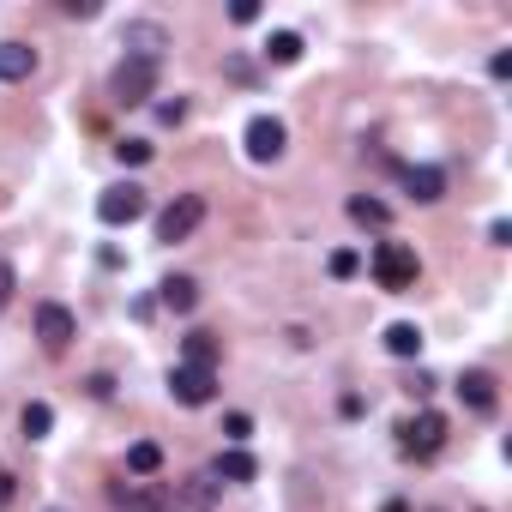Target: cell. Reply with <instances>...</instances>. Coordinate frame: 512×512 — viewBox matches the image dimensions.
I'll use <instances>...</instances> for the list:
<instances>
[{"mask_svg":"<svg viewBox=\"0 0 512 512\" xmlns=\"http://www.w3.org/2000/svg\"><path fill=\"white\" fill-rule=\"evenodd\" d=\"M368 272H374V284H380L386 296H404V290H416V278H422L416 247H410V241H374Z\"/></svg>","mask_w":512,"mask_h":512,"instance_id":"cell-1","label":"cell"},{"mask_svg":"<svg viewBox=\"0 0 512 512\" xmlns=\"http://www.w3.org/2000/svg\"><path fill=\"white\" fill-rule=\"evenodd\" d=\"M145 211H151V199H145L139 181H115V187L97 193V217H103L109 229H127V223H139Z\"/></svg>","mask_w":512,"mask_h":512,"instance_id":"cell-2","label":"cell"},{"mask_svg":"<svg viewBox=\"0 0 512 512\" xmlns=\"http://www.w3.org/2000/svg\"><path fill=\"white\" fill-rule=\"evenodd\" d=\"M157 73H163V61H133V55H127V61L115 67V79H109L115 103H127V109H133V103H151V97H157Z\"/></svg>","mask_w":512,"mask_h":512,"instance_id":"cell-3","label":"cell"},{"mask_svg":"<svg viewBox=\"0 0 512 512\" xmlns=\"http://www.w3.org/2000/svg\"><path fill=\"white\" fill-rule=\"evenodd\" d=\"M205 223V193H181V199H169L163 211H157V241H187L193 229Z\"/></svg>","mask_w":512,"mask_h":512,"instance_id":"cell-4","label":"cell"},{"mask_svg":"<svg viewBox=\"0 0 512 512\" xmlns=\"http://www.w3.org/2000/svg\"><path fill=\"white\" fill-rule=\"evenodd\" d=\"M169 398L187 404V410L211 404V398H217V368H187V362H175V368H169Z\"/></svg>","mask_w":512,"mask_h":512,"instance_id":"cell-5","label":"cell"},{"mask_svg":"<svg viewBox=\"0 0 512 512\" xmlns=\"http://www.w3.org/2000/svg\"><path fill=\"white\" fill-rule=\"evenodd\" d=\"M217 494H223V482L205 470V476H187V482H175V488L163 494V512H211V506H217Z\"/></svg>","mask_w":512,"mask_h":512,"instance_id":"cell-6","label":"cell"},{"mask_svg":"<svg viewBox=\"0 0 512 512\" xmlns=\"http://www.w3.org/2000/svg\"><path fill=\"white\" fill-rule=\"evenodd\" d=\"M284 139H290V133H284V121H278V115H253V121H247V133H241V145H247V157H253V163H278V157H284Z\"/></svg>","mask_w":512,"mask_h":512,"instance_id":"cell-7","label":"cell"},{"mask_svg":"<svg viewBox=\"0 0 512 512\" xmlns=\"http://www.w3.org/2000/svg\"><path fill=\"white\" fill-rule=\"evenodd\" d=\"M398 434H404V452H416V458H434V452L446 446V416H440V410H422V416H410Z\"/></svg>","mask_w":512,"mask_h":512,"instance_id":"cell-8","label":"cell"},{"mask_svg":"<svg viewBox=\"0 0 512 512\" xmlns=\"http://www.w3.org/2000/svg\"><path fill=\"white\" fill-rule=\"evenodd\" d=\"M37 338H43V350H67V344L79 338V320H73V308H61V302H43V308H37Z\"/></svg>","mask_w":512,"mask_h":512,"instance_id":"cell-9","label":"cell"},{"mask_svg":"<svg viewBox=\"0 0 512 512\" xmlns=\"http://www.w3.org/2000/svg\"><path fill=\"white\" fill-rule=\"evenodd\" d=\"M121 49H127L133 61H163V49H169V31H163V25H151V19H133V25L121 31Z\"/></svg>","mask_w":512,"mask_h":512,"instance_id":"cell-10","label":"cell"},{"mask_svg":"<svg viewBox=\"0 0 512 512\" xmlns=\"http://www.w3.org/2000/svg\"><path fill=\"white\" fill-rule=\"evenodd\" d=\"M163 494H169L163 482H139V488H121V482H115V488H109V500H115L121 512H163Z\"/></svg>","mask_w":512,"mask_h":512,"instance_id":"cell-11","label":"cell"},{"mask_svg":"<svg viewBox=\"0 0 512 512\" xmlns=\"http://www.w3.org/2000/svg\"><path fill=\"white\" fill-rule=\"evenodd\" d=\"M458 398H464V404H470L476 416H494V404H500V398H494V374H482V368H470V374L458 380Z\"/></svg>","mask_w":512,"mask_h":512,"instance_id":"cell-12","label":"cell"},{"mask_svg":"<svg viewBox=\"0 0 512 512\" xmlns=\"http://www.w3.org/2000/svg\"><path fill=\"white\" fill-rule=\"evenodd\" d=\"M37 73V49L31 43H0V79H7V85H19V79H31Z\"/></svg>","mask_w":512,"mask_h":512,"instance_id":"cell-13","label":"cell"},{"mask_svg":"<svg viewBox=\"0 0 512 512\" xmlns=\"http://www.w3.org/2000/svg\"><path fill=\"white\" fill-rule=\"evenodd\" d=\"M404 187H410V193H416L422 205H434V199H446V175H440L434 163H410V169H404Z\"/></svg>","mask_w":512,"mask_h":512,"instance_id":"cell-14","label":"cell"},{"mask_svg":"<svg viewBox=\"0 0 512 512\" xmlns=\"http://www.w3.org/2000/svg\"><path fill=\"white\" fill-rule=\"evenodd\" d=\"M211 476H217V482H253V476H260V464H253L247 446H229V452L211 464Z\"/></svg>","mask_w":512,"mask_h":512,"instance_id":"cell-15","label":"cell"},{"mask_svg":"<svg viewBox=\"0 0 512 512\" xmlns=\"http://www.w3.org/2000/svg\"><path fill=\"white\" fill-rule=\"evenodd\" d=\"M157 290H163V308H169V314H193V308H199V284H193V278H163Z\"/></svg>","mask_w":512,"mask_h":512,"instance_id":"cell-16","label":"cell"},{"mask_svg":"<svg viewBox=\"0 0 512 512\" xmlns=\"http://www.w3.org/2000/svg\"><path fill=\"white\" fill-rule=\"evenodd\" d=\"M386 350H392L398 362H410V356H422V332H416L410 320H398V326H386Z\"/></svg>","mask_w":512,"mask_h":512,"instance_id":"cell-17","label":"cell"},{"mask_svg":"<svg viewBox=\"0 0 512 512\" xmlns=\"http://www.w3.org/2000/svg\"><path fill=\"white\" fill-rule=\"evenodd\" d=\"M266 61L296 67V61H302V37H296V31H272V37H266Z\"/></svg>","mask_w":512,"mask_h":512,"instance_id":"cell-18","label":"cell"},{"mask_svg":"<svg viewBox=\"0 0 512 512\" xmlns=\"http://www.w3.org/2000/svg\"><path fill=\"white\" fill-rule=\"evenodd\" d=\"M350 217H356L362 229H386V223H392V205H386V199H362V193H356V199H350Z\"/></svg>","mask_w":512,"mask_h":512,"instance_id":"cell-19","label":"cell"},{"mask_svg":"<svg viewBox=\"0 0 512 512\" xmlns=\"http://www.w3.org/2000/svg\"><path fill=\"white\" fill-rule=\"evenodd\" d=\"M127 470H133V476H157V470H163V446H157V440L127 446Z\"/></svg>","mask_w":512,"mask_h":512,"instance_id":"cell-20","label":"cell"},{"mask_svg":"<svg viewBox=\"0 0 512 512\" xmlns=\"http://www.w3.org/2000/svg\"><path fill=\"white\" fill-rule=\"evenodd\" d=\"M181 362H187V368H211V362H217V344H211V332H187V350H181Z\"/></svg>","mask_w":512,"mask_h":512,"instance_id":"cell-21","label":"cell"},{"mask_svg":"<svg viewBox=\"0 0 512 512\" xmlns=\"http://www.w3.org/2000/svg\"><path fill=\"white\" fill-rule=\"evenodd\" d=\"M49 428H55V410H49V404H25V434H31V440H43Z\"/></svg>","mask_w":512,"mask_h":512,"instance_id":"cell-22","label":"cell"},{"mask_svg":"<svg viewBox=\"0 0 512 512\" xmlns=\"http://www.w3.org/2000/svg\"><path fill=\"white\" fill-rule=\"evenodd\" d=\"M115 157H121L127 169H139V163H151V139H121V145H115Z\"/></svg>","mask_w":512,"mask_h":512,"instance_id":"cell-23","label":"cell"},{"mask_svg":"<svg viewBox=\"0 0 512 512\" xmlns=\"http://www.w3.org/2000/svg\"><path fill=\"white\" fill-rule=\"evenodd\" d=\"M326 266H332V278H356V272H362V253H356V247H338Z\"/></svg>","mask_w":512,"mask_h":512,"instance_id":"cell-24","label":"cell"},{"mask_svg":"<svg viewBox=\"0 0 512 512\" xmlns=\"http://www.w3.org/2000/svg\"><path fill=\"white\" fill-rule=\"evenodd\" d=\"M223 434H229V440L241 446V440L253 434V416H241V410H235V416H223Z\"/></svg>","mask_w":512,"mask_h":512,"instance_id":"cell-25","label":"cell"},{"mask_svg":"<svg viewBox=\"0 0 512 512\" xmlns=\"http://www.w3.org/2000/svg\"><path fill=\"white\" fill-rule=\"evenodd\" d=\"M13 290H19V272L0 260V314H7V302H13Z\"/></svg>","mask_w":512,"mask_h":512,"instance_id":"cell-26","label":"cell"},{"mask_svg":"<svg viewBox=\"0 0 512 512\" xmlns=\"http://www.w3.org/2000/svg\"><path fill=\"white\" fill-rule=\"evenodd\" d=\"M67 19H97V0H61Z\"/></svg>","mask_w":512,"mask_h":512,"instance_id":"cell-27","label":"cell"},{"mask_svg":"<svg viewBox=\"0 0 512 512\" xmlns=\"http://www.w3.org/2000/svg\"><path fill=\"white\" fill-rule=\"evenodd\" d=\"M181 115H187V103H181V97H175V103H157V121H163V127H175Z\"/></svg>","mask_w":512,"mask_h":512,"instance_id":"cell-28","label":"cell"},{"mask_svg":"<svg viewBox=\"0 0 512 512\" xmlns=\"http://www.w3.org/2000/svg\"><path fill=\"white\" fill-rule=\"evenodd\" d=\"M229 19H235V25H253V19H260V7H253V0H235Z\"/></svg>","mask_w":512,"mask_h":512,"instance_id":"cell-29","label":"cell"},{"mask_svg":"<svg viewBox=\"0 0 512 512\" xmlns=\"http://www.w3.org/2000/svg\"><path fill=\"white\" fill-rule=\"evenodd\" d=\"M13 506V470H0V512Z\"/></svg>","mask_w":512,"mask_h":512,"instance_id":"cell-30","label":"cell"},{"mask_svg":"<svg viewBox=\"0 0 512 512\" xmlns=\"http://www.w3.org/2000/svg\"><path fill=\"white\" fill-rule=\"evenodd\" d=\"M380 512H410V500H386V506H380Z\"/></svg>","mask_w":512,"mask_h":512,"instance_id":"cell-31","label":"cell"},{"mask_svg":"<svg viewBox=\"0 0 512 512\" xmlns=\"http://www.w3.org/2000/svg\"><path fill=\"white\" fill-rule=\"evenodd\" d=\"M55 512H61V506H55Z\"/></svg>","mask_w":512,"mask_h":512,"instance_id":"cell-32","label":"cell"}]
</instances>
